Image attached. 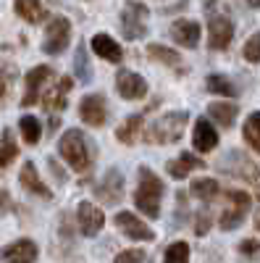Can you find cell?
I'll list each match as a JSON object with an SVG mask.
<instances>
[{"label":"cell","instance_id":"2","mask_svg":"<svg viewBox=\"0 0 260 263\" xmlns=\"http://www.w3.org/2000/svg\"><path fill=\"white\" fill-rule=\"evenodd\" d=\"M58 153L76 174H87L92 168V150H90V140L82 135V129H69L63 132L58 140Z\"/></svg>","mask_w":260,"mask_h":263},{"label":"cell","instance_id":"30","mask_svg":"<svg viewBox=\"0 0 260 263\" xmlns=\"http://www.w3.org/2000/svg\"><path fill=\"white\" fill-rule=\"evenodd\" d=\"M18 156V145L13 142V135L6 129L3 137H0V168H6L8 163H13Z\"/></svg>","mask_w":260,"mask_h":263},{"label":"cell","instance_id":"34","mask_svg":"<svg viewBox=\"0 0 260 263\" xmlns=\"http://www.w3.org/2000/svg\"><path fill=\"white\" fill-rule=\"evenodd\" d=\"M210 227H213V216L208 211H197V213H194V234L205 237L210 232Z\"/></svg>","mask_w":260,"mask_h":263},{"label":"cell","instance_id":"40","mask_svg":"<svg viewBox=\"0 0 260 263\" xmlns=\"http://www.w3.org/2000/svg\"><path fill=\"white\" fill-rule=\"evenodd\" d=\"M255 227L260 229V208H257V213H255Z\"/></svg>","mask_w":260,"mask_h":263},{"label":"cell","instance_id":"37","mask_svg":"<svg viewBox=\"0 0 260 263\" xmlns=\"http://www.w3.org/2000/svg\"><path fill=\"white\" fill-rule=\"evenodd\" d=\"M6 203H8V192H0V213H3Z\"/></svg>","mask_w":260,"mask_h":263},{"label":"cell","instance_id":"1","mask_svg":"<svg viewBox=\"0 0 260 263\" xmlns=\"http://www.w3.org/2000/svg\"><path fill=\"white\" fill-rule=\"evenodd\" d=\"M137 177H139V184H137V192H134L137 211L147 218H158L161 216V203H163V182H161V177L150 166H139Z\"/></svg>","mask_w":260,"mask_h":263},{"label":"cell","instance_id":"20","mask_svg":"<svg viewBox=\"0 0 260 263\" xmlns=\"http://www.w3.org/2000/svg\"><path fill=\"white\" fill-rule=\"evenodd\" d=\"M208 163L197 156H192V153H182L179 158H173L166 163V171L171 174V179H187L192 171H197V168H205Z\"/></svg>","mask_w":260,"mask_h":263},{"label":"cell","instance_id":"26","mask_svg":"<svg viewBox=\"0 0 260 263\" xmlns=\"http://www.w3.org/2000/svg\"><path fill=\"white\" fill-rule=\"evenodd\" d=\"M205 90H208L210 95L236 98V87H234V82H231L229 77H224V74H210V77L205 79Z\"/></svg>","mask_w":260,"mask_h":263},{"label":"cell","instance_id":"12","mask_svg":"<svg viewBox=\"0 0 260 263\" xmlns=\"http://www.w3.org/2000/svg\"><path fill=\"white\" fill-rule=\"evenodd\" d=\"M53 77V69L50 66H34V69L24 77V84H27V90H24V98H21V105L29 108L34 103H39V92H42V87L48 84V79Z\"/></svg>","mask_w":260,"mask_h":263},{"label":"cell","instance_id":"33","mask_svg":"<svg viewBox=\"0 0 260 263\" xmlns=\"http://www.w3.org/2000/svg\"><path fill=\"white\" fill-rule=\"evenodd\" d=\"M242 55L247 63H260V32H255L242 48Z\"/></svg>","mask_w":260,"mask_h":263},{"label":"cell","instance_id":"15","mask_svg":"<svg viewBox=\"0 0 260 263\" xmlns=\"http://www.w3.org/2000/svg\"><path fill=\"white\" fill-rule=\"evenodd\" d=\"M200 37H203V29H200L197 21H192V18H176L171 24V40L182 48H189V50L197 48Z\"/></svg>","mask_w":260,"mask_h":263},{"label":"cell","instance_id":"5","mask_svg":"<svg viewBox=\"0 0 260 263\" xmlns=\"http://www.w3.org/2000/svg\"><path fill=\"white\" fill-rule=\"evenodd\" d=\"M215 168L226 177H234V179H245V182H257V163H252L242 150H229L224 156L215 161Z\"/></svg>","mask_w":260,"mask_h":263},{"label":"cell","instance_id":"18","mask_svg":"<svg viewBox=\"0 0 260 263\" xmlns=\"http://www.w3.org/2000/svg\"><path fill=\"white\" fill-rule=\"evenodd\" d=\"M18 182H21V187H24L27 192L42 197V200H50V197H53V192L45 187V182L39 179L37 166L32 161H24V166H21V171H18Z\"/></svg>","mask_w":260,"mask_h":263},{"label":"cell","instance_id":"32","mask_svg":"<svg viewBox=\"0 0 260 263\" xmlns=\"http://www.w3.org/2000/svg\"><path fill=\"white\" fill-rule=\"evenodd\" d=\"M76 74H79V79L82 82H90L92 79V66H90V61H87V48L84 45H79V50H76Z\"/></svg>","mask_w":260,"mask_h":263},{"label":"cell","instance_id":"21","mask_svg":"<svg viewBox=\"0 0 260 263\" xmlns=\"http://www.w3.org/2000/svg\"><path fill=\"white\" fill-rule=\"evenodd\" d=\"M92 53H95L97 58L108 61V63H121V61H124L121 45H118L113 37H108V34H103V32L92 37Z\"/></svg>","mask_w":260,"mask_h":263},{"label":"cell","instance_id":"7","mask_svg":"<svg viewBox=\"0 0 260 263\" xmlns=\"http://www.w3.org/2000/svg\"><path fill=\"white\" fill-rule=\"evenodd\" d=\"M69 42H71V21L66 16L50 18V24L45 29V40H42V50L48 55H58L69 48Z\"/></svg>","mask_w":260,"mask_h":263},{"label":"cell","instance_id":"4","mask_svg":"<svg viewBox=\"0 0 260 263\" xmlns=\"http://www.w3.org/2000/svg\"><path fill=\"white\" fill-rule=\"evenodd\" d=\"M221 197H224V211L218 218V227L224 232L239 229L252 208V197L245 190H226V192H221Z\"/></svg>","mask_w":260,"mask_h":263},{"label":"cell","instance_id":"14","mask_svg":"<svg viewBox=\"0 0 260 263\" xmlns=\"http://www.w3.org/2000/svg\"><path fill=\"white\" fill-rule=\"evenodd\" d=\"M116 90L124 100H142L147 95V79L137 71H118Z\"/></svg>","mask_w":260,"mask_h":263},{"label":"cell","instance_id":"27","mask_svg":"<svg viewBox=\"0 0 260 263\" xmlns=\"http://www.w3.org/2000/svg\"><path fill=\"white\" fill-rule=\"evenodd\" d=\"M147 55L163 63V66H173V69H182V55L176 50H171L166 45H158V42H153V45H147Z\"/></svg>","mask_w":260,"mask_h":263},{"label":"cell","instance_id":"31","mask_svg":"<svg viewBox=\"0 0 260 263\" xmlns=\"http://www.w3.org/2000/svg\"><path fill=\"white\" fill-rule=\"evenodd\" d=\"M163 263H189V245L184 242V239L171 242L163 253Z\"/></svg>","mask_w":260,"mask_h":263},{"label":"cell","instance_id":"8","mask_svg":"<svg viewBox=\"0 0 260 263\" xmlns=\"http://www.w3.org/2000/svg\"><path fill=\"white\" fill-rule=\"evenodd\" d=\"M113 224L118 227V232L129 239H134V242H153L155 239V232L150 229L137 213H129V211H118Z\"/></svg>","mask_w":260,"mask_h":263},{"label":"cell","instance_id":"25","mask_svg":"<svg viewBox=\"0 0 260 263\" xmlns=\"http://www.w3.org/2000/svg\"><path fill=\"white\" fill-rule=\"evenodd\" d=\"M13 11H16V16L29 21V24H39V21L45 18L42 0H13Z\"/></svg>","mask_w":260,"mask_h":263},{"label":"cell","instance_id":"38","mask_svg":"<svg viewBox=\"0 0 260 263\" xmlns=\"http://www.w3.org/2000/svg\"><path fill=\"white\" fill-rule=\"evenodd\" d=\"M3 95H6V82L0 79V100H3Z\"/></svg>","mask_w":260,"mask_h":263},{"label":"cell","instance_id":"17","mask_svg":"<svg viewBox=\"0 0 260 263\" xmlns=\"http://www.w3.org/2000/svg\"><path fill=\"white\" fill-rule=\"evenodd\" d=\"M37 255H39V250L32 239H16V242L0 250V260L3 263H34Z\"/></svg>","mask_w":260,"mask_h":263},{"label":"cell","instance_id":"11","mask_svg":"<svg viewBox=\"0 0 260 263\" xmlns=\"http://www.w3.org/2000/svg\"><path fill=\"white\" fill-rule=\"evenodd\" d=\"M76 224H79V232L84 237H95L103 232L105 227V213L95 205V203H87L82 200L79 208H76Z\"/></svg>","mask_w":260,"mask_h":263},{"label":"cell","instance_id":"29","mask_svg":"<svg viewBox=\"0 0 260 263\" xmlns=\"http://www.w3.org/2000/svg\"><path fill=\"white\" fill-rule=\"evenodd\" d=\"M18 132H21V137H24L27 145H37L39 137H42V124L34 116H21L18 119Z\"/></svg>","mask_w":260,"mask_h":263},{"label":"cell","instance_id":"36","mask_svg":"<svg viewBox=\"0 0 260 263\" xmlns=\"http://www.w3.org/2000/svg\"><path fill=\"white\" fill-rule=\"evenodd\" d=\"M239 253H242V255H247V258H255V255L260 253V242H257L255 237L242 239V242H239Z\"/></svg>","mask_w":260,"mask_h":263},{"label":"cell","instance_id":"22","mask_svg":"<svg viewBox=\"0 0 260 263\" xmlns=\"http://www.w3.org/2000/svg\"><path fill=\"white\" fill-rule=\"evenodd\" d=\"M208 116L218 124V126L229 129V126L234 124V119L239 116V105L231 103V100H215V103L208 105Z\"/></svg>","mask_w":260,"mask_h":263},{"label":"cell","instance_id":"23","mask_svg":"<svg viewBox=\"0 0 260 263\" xmlns=\"http://www.w3.org/2000/svg\"><path fill=\"white\" fill-rule=\"evenodd\" d=\"M142 126H145V116L137 114V116H129L118 129H116V140L121 145H137V140L142 137Z\"/></svg>","mask_w":260,"mask_h":263},{"label":"cell","instance_id":"6","mask_svg":"<svg viewBox=\"0 0 260 263\" xmlns=\"http://www.w3.org/2000/svg\"><path fill=\"white\" fill-rule=\"evenodd\" d=\"M147 16H150V8L145 3H137V0H129L124 6V13H121V32L126 40H142L147 37Z\"/></svg>","mask_w":260,"mask_h":263},{"label":"cell","instance_id":"24","mask_svg":"<svg viewBox=\"0 0 260 263\" xmlns=\"http://www.w3.org/2000/svg\"><path fill=\"white\" fill-rule=\"evenodd\" d=\"M189 192H192L194 200H200V203H213L215 197L221 195V187H218V182L210 179V177H200V179L192 182Z\"/></svg>","mask_w":260,"mask_h":263},{"label":"cell","instance_id":"16","mask_svg":"<svg viewBox=\"0 0 260 263\" xmlns=\"http://www.w3.org/2000/svg\"><path fill=\"white\" fill-rule=\"evenodd\" d=\"M79 116L90 126H103L108 119V103L103 95H84L79 103Z\"/></svg>","mask_w":260,"mask_h":263},{"label":"cell","instance_id":"19","mask_svg":"<svg viewBox=\"0 0 260 263\" xmlns=\"http://www.w3.org/2000/svg\"><path fill=\"white\" fill-rule=\"evenodd\" d=\"M71 87H74V79L71 77H63L53 90H48L45 95H42L39 100H42V108L45 111H63L66 108V98H69V92H71Z\"/></svg>","mask_w":260,"mask_h":263},{"label":"cell","instance_id":"28","mask_svg":"<svg viewBox=\"0 0 260 263\" xmlns=\"http://www.w3.org/2000/svg\"><path fill=\"white\" fill-rule=\"evenodd\" d=\"M242 137H245V142L260 156V111H252V114L247 116V121H245V126H242Z\"/></svg>","mask_w":260,"mask_h":263},{"label":"cell","instance_id":"3","mask_svg":"<svg viewBox=\"0 0 260 263\" xmlns=\"http://www.w3.org/2000/svg\"><path fill=\"white\" fill-rule=\"evenodd\" d=\"M187 124H189V114L187 111H171V114H163L158 116L150 129L145 132V140L153 142V145H173L184 137L187 132Z\"/></svg>","mask_w":260,"mask_h":263},{"label":"cell","instance_id":"35","mask_svg":"<svg viewBox=\"0 0 260 263\" xmlns=\"http://www.w3.org/2000/svg\"><path fill=\"white\" fill-rule=\"evenodd\" d=\"M145 258H147L145 250L132 248V250H121V253L113 258V263H145Z\"/></svg>","mask_w":260,"mask_h":263},{"label":"cell","instance_id":"9","mask_svg":"<svg viewBox=\"0 0 260 263\" xmlns=\"http://www.w3.org/2000/svg\"><path fill=\"white\" fill-rule=\"evenodd\" d=\"M95 195L97 200H103L105 205H116L124 200V177L118 168H108L103 174V179L95 184Z\"/></svg>","mask_w":260,"mask_h":263},{"label":"cell","instance_id":"39","mask_svg":"<svg viewBox=\"0 0 260 263\" xmlns=\"http://www.w3.org/2000/svg\"><path fill=\"white\" fill-rule=\"evenodd\" d=\"M247 6L250 8H260V0H247Z\"/></svg>","mask_w":260,"mask_h":263},{"label":"cell","instance_id":"13","mask_svg":"<svg viewBox=\"0 0 260 263\" xmlns=\"http://www.w3.org/2000/svg\"><path fill=\"white\" fill-rule=\"evenodd\" d=\"M192 147L197 153H213L218 147V132H215L213 121L208 116H200L194 121V129H192Z\"/></svg>","mask_w":260,"mask_h":263},{"label":"cell","instance_id":"10","mask_svg":"<svg viewBox=\"0 0 260 263\" xmlns=\"http://www.w3.org/2000/svg\"><path fill=\"white\" fill-rule=\"evenodd\" d=\"M234 40V21L229 16H210L208 21V48L226 50Z\"/></svg>","mask_w":260,"mask_h":263}]
</instances>
